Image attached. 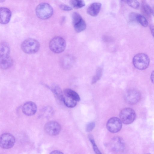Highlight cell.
<instances>
[{
	"label": "cell",
	"instance_id": "1",
	"mask_svg": "<svg viewBox=\"0 0 154 154\" xmlns=\"http://www.w3.org/2000/svg\"><path fill=\"white\" fill-rule=\"evenodd\" d=\"M53 13V9L52 7L46 3H42L39 4L36 7L35 13L37 17L39 18L45 20L50 18Z\"/></svg>",
	"mask_w": 154,
	"mask_h": 154
},
{
	"label": "cell",
	"instance_id": "2",
	"mask_svg": "<svg viewBox=\"0 0 154 154\" xmlns=\"http://www.w3.org/2000/svg\"><path fill=\"white\" fill-rule=\"evenodd\" d=\"M21 47L24 52L31 54H34L39 50L40 45L36 40L29 38L24 41L22 43Z\"/></svg>",
	"mask_w": 154,
	"mask_h": 154
},
{
	"label": "cell",
	"instance_id": "3",
	"mask_svg": "<svg viewBox=\"0 0 154 154\" xmlns=\"http://www.w3.org/2000/svg\"><path fill=\"white\" fill-rule=\"evenodd\" d=\"M65 40L60 36H56L51 39L49 43V47L53 52L56 53L62 52L66 47Z\"/></svg>",
	"mask_w": 154,
	"mask_h": 154
},
{
	"label": "cell",
	"instance_id": "4",
	"mask_svg": "<svg viewBox=\"0 0 154 154\" xmlns=\"http://www.w3.org/2000/svg\"><path fill=\"white\" fill-rule=\"evenodd\" d=\"M149 61L148 56L143 53L137 54L133 59L134 66L139 70H144L146 69L149 66Z\"/></svg>",
	"mask_w": 154,
	"mask_h": 154
},
{
	"label": "cell",
	"instance_id": "5",
	"mask_svg": "<svg viewBox=\"0 0 154 154\" xmlns=\"http://www.w3.org/2000/svg\"><path fill=\"white\" fill-rule=\"evenodd\" d=\"M135 111L132 109L126 108L122 109L120 112L119 117L122 122L125 124L132 123L136 118Z\"/></svg>",
	"mask_w": 154,
	"mask_h": 154
},
{
	"label": "cell",
	"instance_id": "6",
	"mask_svg": "<svg viewBox=\"0 0 154 154\" xmlns=\"http://www.w3.org/2000/svg\"><path fill=\"white\" fill-rule=\"evenodd\" d=\"M14 137L11 134L5 133L0 137V146L3 149H8L13 147L15 143Z\"/></svg>",
	"mask_w": 154,
	"mask_h": 154
},
{
	"label": "cell",
	"instance_id": "7",
	"mask_svg": "<svg viewBox=\"0 0 154 154\" xmlns=\"http://www.w3.org/2000/svg\"><path fill=\"white\" fill-rule=\"evenodd\" d=\"M122 122L120 119L113 117L110 119L107 122L106 128L108 130L112 133L119 131L122 128Z\"/></svg>",
	"mask_w": 154,
	"mask_h": 154
},
{
	"label": "cell",
	"instance_id": "8",
	"mask_svg": "<svg viewBox=\"0 0 154 154\" xmlns=\"http://www.w3.org/2000/svg\"><path fill=\"white\" fill-rule=\"evenodd\" d=\"M141 94L135 90H131L127 91L125 94L124 98L125 101L131 105L135 104L140 100Z\"/></svg>",
	"mask_w": 154,
	"mask_h": 154
},
{
	"label": "cell",
	"instance_id": "9",
	"mask_svg": "<svg viewBox=\"0 0 154 154\" xmlns=\"http://www.w3.org/2000/svg\"><path fill=\"white\" fill-rule=\"evenodd\" d=\"M44 128L47 134L50 135L55 136L59 133L61 131V127L57 122L51 121L45 125Z\"/></svg>",
	"mask_w": 154,
	"mask_h": 154
},
{
	"label": "cell",
	"instance_id": "10",
	"mask_svg": "<svg viewBox=\"0 0 154 154\" xmlns=\"http://www.w3.org/2000/svg\"><path fill=\"white\" fill-rule=\"evenodd\" d=\"M125 142L123 139L119 137H116L111 140L110 146L112 149L115 152H122L125 148Z\"/></svg>",
	"mask_w": 154,
	"mask_h": 154
},
{
	"label": "cell",
	"instance_id": "11",
	"mask_svg": "<svg viewBox=\"0 0 154 154\" xmlns=\"http://www.w3.org/2000/svg\"><path fill=\"white\" fill-rule=\"evenodd\" d=\"M37 106L36 104L32 101H28L25 103L22 106V111L26 115L31 116L34 115L37 111Z\"/></svg>",
	"mask_w": 154,
	"mask_h": 154
},
{
	"label": "cell",
	"instance_id": "12",
	"mask_svg": "<svg viewBox=\"0 0 154 154\" xmlns=\"http://www.w3.org/2000/svg\"><path fill=\"white\" fill-rule=\"evenodd\" d=\"M0 22L1 24H5L10 21L11 15L10 10L8 8L2 7L0 8Z\"/></svg>",
	"mask_w": 154,
	"mask_h": 154
},
{
	"label": "cell",
	"instance_id": "13",
	"mask_svg": "<svg viewBox=\"0 0 154 154\" xmlns=\"http://www.w3.org/2000/svg\"><path fill=\"white\" fill-rule=\"evenodd\" d=\"M102 7V4L99 2L91 4L87 9L88 14L92 17H96L99 13Z\"/></svg>",
	"mask_w": 154,
	"mask_h": 154
},
{
	"label": "cell",
	"instance_id": "14",
	"mask_svg": "<svg viewBox=\"0 0 154 154\" xmlns=\"http://www.w3.org/2000/svg\"><path fill=\"white\" fill-rule=\"evenodd\" d=\"M72 24L75 31L77 32H80L85 30L86 28V23L82 18Z\"/></svg>",
	"mask_w": 154,
	"mask_h": 154
},
{
	"label": "cell",
	"instance_id": "15",
	"mask_svg": "<svg viewBox=\"0 0 154 154\" xmlns=\"http://www.w3.org/2000/svg\"><path fill=\"white\" fill-rule=\"evenodd\" d=\"M12 63V60L9 56L0 57V66L2 69H6L9 68Z\"/></svg>",
	"mask_w": 154,
	"mask_h": 154
},
{
	"label": "cell",
	"instance_id": "16",
	"mask_svg": "<svg viewBox=\"0 0 154 154\" xmlns=\"http://www.w3.org/2000/svg\"><path fill=\"white\" fill-rule=\"evenodd\" d=\"M10 52L9 45L6 42L1 43L0 46V57L9 56Z\"/></svg>",
	"mask_w": 154,
	"mask_h": 154
},
{
	"label": "cell",
	"instance_id": "17",
	"mask_svg": "<svg viewBox=\"0 0 154 154\" xmlns=\"http://www.w3.org/2000/svg\"><path fill=\"white\" fill-rule=\"evenodd\" d=\"M63 95L70 97L76 101H79L80 98L78 94L75 91L70 89H66L63 91Z\"/></svg>",
	"mask_w": 154,
	"mask_h": 154
},
{
	"label": "cell",
	"instance_id": "18",
	"mask_svg": "<svg viewBox=\"0 0 154 154\" xmlns=\"http://www.w3.org/2000/svg\"><path fill=\"white\" fill-rule=\"evenodd\" d=\"M65 105L69 108H72L75 106L77 101L73 99L63 95V101Z\"/></svg>",
	"mask_w": 154,
	"mask_h": 154
},
{
	"label": "cell",
	"instance_id": "19",
	"mask_svg": "<svg viewBox=\"0 0 154 154\" xmlns=\"http://www.w3.org/2000/svg\"><path fill=\"white\" fill-rule=\"evenodd\" d=\"M69 3L72 8L76 9L82 8L85 5L84 0H70Z\"/></svg>",
	"mask_w": 154,
	"mask_h": 154
},
{
	"label": "cell",
	"instance_id": "20",
	"mask_svg": "<svg viewBox=\"0 0 154 154\" xmlns=\"http://www.w3.org/2000/svg\"><path fill=\"white\" fill-rule=\"evenodd\" d=\"M52 90L55 95L61 101H63V94L60 88L58 86L55 85L52 87Z\"/></svg>",
	"mask_w": 154,
	"mask_h": 154
},
{
	"label": "cell",
	"instance_id": "21",
	"mask_svg": "<svg viewBox=\"0 0 154 154\" xmlns=\"http://www.w3.org/2000/svg\"><path fill=\"white\" fill-rule=\"evenodd\" d=\"M141 10L144 14L149 16L152 13V9L146 3L143 2L142 3Z\"/></svg>",
	"mask_w": 154,
	"mask_h": 154
},
{
	"label": "cell",
	"instance_id": "22",
	"mask_svg": "<svg viewBox=\"0 0 154 154\" xmlns=\"http://www.w3.org/2000/svg\"><path fill=\"white\" fill-rule=\"evenodd\" d=\"M137 22L143 27H147L148 24V22L146 18L143 15L138 14L137 16Z\"/></svg>",
	"mask_w": 154,
	"mask_h": 154
},
{
	"label": "cell",
	"instance_id": "23",
	"mask_svg": "<svg viewBox=\"0 0 154 154\" xmlns=\"http://www.w3.org/2000/svg\"><path fill=\"white\" fill-rule=\"evenodd\" d=\"M102 69L99 67L97 69L96 74L92 78L91 81L92 84H94L97 82L100 78L102 75Z\"/></svg>",
	"mask_w": 154,
	"mask_h": 154
},
{
	"label": "cell",
	"instance_id": "24",
	"mask_svg": "<svg viewBox=\"0 0 154 154\" xmlns=\"http://www.w3.org/2000/svg\"><path fill=\"white\" fill-rule=\"evenodd\" d=\"M88 138L89 140L91 143L94 149V152L96 154H101V153L99 149L97 147V146L96 145L94 139L92 135L90 134L88 136Z\"/></svg>",
	"mask_w": 154,
	"mask_h": 154
},
{
	"label": "cell",
	"instance_id": "25",
	"mask_svg": "<svg viewBox=\"0 0 154 154\" xmlns=\"http://www.w3.org/2000/svg\"><path fill=\"white\" fill-rule=\"evenodd\" d=\"M126 2L130 7L137 9L139 6V3L137 0H127Z\"/></svg>",
	"mask_w": 154,
	"mask_h": 154
},
{
	"label": "cell",
	"instance_id": "26",
	"mask_svg": "<svg viewBox=\"0 0 154 154\" xmlns=\"http://www.w3.org/2000/svg\"><path fill=\"white\" fill-rule=\"evenodd\" d=\"M137 14L132 12L131 13L129 16V20L132 23L137 22Z\"/></svg>",
	"mask_w": 154,
	"mask_h": 154
},
{
	"label": "cell",
	"instance_id": "27",
	"mask_svg": "<svg viewBox=\"0 0 154 154\" xmlns=\"http://www.w3.org/2000/svg\"><path fill=\"white\" fill-rule=\"evenodd\" d=\"M95 126V123L94 122H91L87 125L86 131L87 132L91 131Z\"/></svg>",
	"mask_w": 154,
	"mask_h": 154
},
{
	"label": "cell",
	"instance_id": "28",
	"mask_svg": "<svg viewBox=\"0 0 154 154\" xmlns=\"http://www.w3.org/2000/svg\"><path fill=\"white\" fill-rule=\"evenodd\" d=\"M60 7L61 9L65 11H70L72 10V7L63 4H60Z\"/></svg>",
	"mask_w": 154,
	"mask_h": 154
},
{
	"label": "cell",
	"instance_id": "29",
	"mask_svg": "<svg viewBox=\"0 0 154 154\" xmlns=\"http://www.w3.org/2000/svg\"><path fill=\"white\" fill-rule=\"evenodd\" d=\"M150 30L153 37H154V25H151L149 26Z\"/></svg>",
	"mask_w": 154,
	"mask_h": 154
},
{
	"label": "cell",
	"instance_id": "30",
	"mask_svg": "<svg viewBox=\"0 0 154 154\" xmlns=\"http://www.w3.org/2000/svg\"><path fill=\"white\" fill-rule=\"evenodd\" d=\"M152 82L154 84V70L152 72L150 76Z\"/></svg>",
	"mask_w": 154,
	"mask_h": 154
},
{
	"label": "cell",
	"instance_id": "31",
	"mask_svg": "<svg viewBox=\"0 0 154 154\" xmlns=\"http://www.w3.org/2000/svg\"><path fill=\"white\" fill-rule=\"evenodd\" d=\"M51 154H63V153L61 152L58 150H55L52 151L50 153Z\"/></svg>",
	"mask_w": 154,
	"mask_h": 154
},
{
	"label": "cell",
	"instance_id": "32",
	"mask_svg": "<svg viewBox=\"0 0 154 154\" xmlns=\"http://www.w3.org/2000/svg\"><path fill=\"white\" fill-rule=\"evenodd\" d=\"M152 15L154 17V9H152Z\"/></svg>",
	"mask_w": 154,
	"mask_h": 154
},
{
	"label": "cell",
	"instance_id": "33",
	"mask_svg": "<svg viewBox=\"0 0 154 154\" xmlns=\"http://www.w3.org/2000/svg\"><path fill=\"white\" fill-rule=\"evenodd\" d=\"M5 1V0H0V2H4Z\"/></svg>",
	"mask_w": 154,
	"mask_h": 154
},
{
	"label": "cell",
	"instance_id": "34",
	"mask_svg": "<svg viewBox=\"0 0 154 154\" xmlns=\"http://www.w3.org/2000/svg\"><path fill=\"white\" fill-rule=\"evenodd\" d=\"M121 0L122 1H123V2H126L127 0Z\"/></svg>",
	"mask_w": 154,
	"mask_h": 154
}]
</instances>
